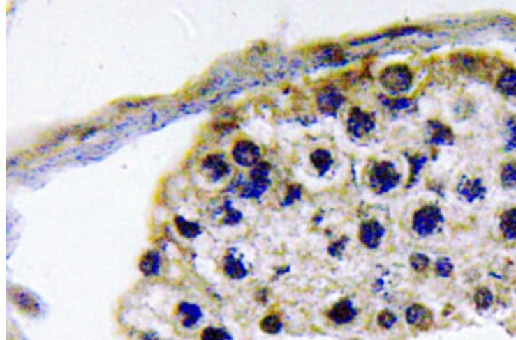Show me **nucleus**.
<instances>
[{
    "label": "nucleus",
    "instance_id": "nucleus-15",
    "mask_svg": "<svg viewBox=\"0 0 516 340\" xmlns=\"http://www.w3.org/2000/svg\"><path fill=\"white\" fill-rule=\"evenodd\" d=\"M162 260L156 251H148L141 257L139 270L146 277H155L160 274Z\"/></svg>",
    "mask_w": 516,
    "mask_h": 340
},
{
    "label": "nucleus",
    "instance_id": "nucleus-19",
    "mask_svg": "<svg viewBox=\"0 0 516 340\" xmlns=\"http://www.w3.org/2000/svg\"><path fill=\"white\" fill-rule=\"evenodd\" d=\"M503 142V149L506 153L516 150V116H510L505 122Z\"/></svg>",
    "mask_w": 516,
    "mask_h": 340
},
{
    "label": "nucleus",
    "instance_id": "nucleus-4",
    "mask_svg": "<svg viewBox=\"0 0 516 340\" xmlns=\"http://www.w3.org/2000/svg\"><path fill=\"white\" fill-rule=\"evenodd\" d=\"M455 194L462 202L475 204L487 197V188L481 178L462 176L455 186Z\"/></svg>",
    "mask_w": 516,
    "mask_h": 340
},
{
    "label": "nucleus",
    "instance_id": "nucleus-10",
    "mask_svg": "<svg viewBox=\"0 0 516 340\" xmlns=\"http://www.w3.org/2000/svg\"><path fill=\"white\" fill-rule=\"evenodd\" d=\"M348 124H349V131L353 133V135L362 138L374 129L376 123L369 114L364 113L360 109H355L350 113Z\"/></svg>",
    "mask_w": 516,
    "mask_h": 340
},
{
    "label": "nucleus",
    "instance_id": "nucleus-1",
    "mask_svg": "<svg viewBox=\"0 0 516 340\" xmlns=\"http://www.w3.org/2000/svg\"><path fill=\"white\" fill-rule=\"evenodd\" d=\"M444 222L442 211L438 206L426 204L414 211L411 220L412 231L420 238H429L438 231Z\"/></svg>",
    "mask_w": 516,
    "mask_h": 340
},
{
    "label": "nucleus",
    "instance_id": "nucleus-25",
    "mask_svg": "<svg viewBox=\"0 0 516 340\" xmlns=\"http://www.w3.org/2000/svg\"><path fill=\"white\" fill-rule=\"evenodd\" d=\"M397 322V316H396L394 311H389V309L378 311V316H376V323H378V327H381L382 330H390L391 327H394L395 324Z\"/></svg>",
    "mask_w": 516,
    "mask_h": 340
},
{
    "label": "nucleus",
    "instance_id": "nucleus-28",
    "mask_svg": "<svg viewBox=\"0 0 516 340\" xmlns=\"http://www.w3.org/2000/svg\"><path fill=\"white\" fill-rule=\"evenodd\" d=\"M141 338H142V340H163L161 339L155 332H145Z\"/></svg>",
    "mask_w": 516,
    "mask_h": 340
},
{
    "label": "nucleus",
    "instance_id": "nucleus-3",
    "mask_svg": "<svg viewBox=\"0 0 516 340\" xmlns=\"http://www.w3.org/2000/svg\"><path fill=\"white\" fill-rule=\"evenodd\" d=\"M401 173L394 164L388 161L376 163L369 173V183L376 193L383 194L394 190L401 181Z\"/></svg>",
    "mask_w": 516,
    "mask_h": 340
},
{
    "label": "nucleus",
    "instance_id": "nucleus-2",
    "mask_svg": "<svg viewBox=\"0 0 516 340\" xmlns=\"http://www.w3.org/2000/svg\"><path fill=\"white\" fill-rule=\"evenodd\" d=\"M414 75L406 65H391L380 74V82L390 94H403L410 90Z\"/></svg>",
    "mask_w": 516,
    "mask_h": 340
},
{
    "label": "nucleus",
    "instance_id": "nucleus-22",
    "mask_svg": "<svg viewBox=\"0 0 516 340\" xmlns=\"http://www.w3.org/2000/svg\"><path fill=\"white\" fill-rule=\"evenodd\" d=\"M200 340H232V336L224 327L210 325L203 329Z\"/></svg>",
    "mask_w": 516,
    "mask_h": 340
},
{
    "label": "nucleus",
    "instance_id": "nucleus-9",
    "mask_svg": "<svg viewBox=\"0 0 516 340\" xmlns=\"http://www.w3.org/2000/svg\"><path fill=\"white\" fill-rule=\"evenodd\" d=\"M177 315L179 316L180 324L184 329L192 330L203 318V311L199 305L194 302H180L177 307Z\"/></svg>",
    "mask_w": 516,
    "mask_h": 340
},
{
    "label": "nucleus",
    "instance_id": "nucleus-12",
    "mask_svg": "<svg viewBox=\"0 0 516 340\" xmlns=\"http://www.w3.org/2000/svg\"><path fill=\"white\" fill-rule=\"evenodd\" d=\"M428 133H429L430 142L434 145L450 146L453 145L455 142V133L452 130L438 121L429 122Z\"/></svg>",
    "mask_w": 516,
    "mask_h": 340
},
{
    "label": "nucleus",
    "instance_id": "nucleus-11",
    "mask_svg": "<svg viewBox=\"0 0 516 340\" xmlns=\"http://www.w3.org/2000/svg\"><path fill=\"white\" fill-rule=\"evenodd\" d=\"M498 229L501 238L507 243L516 242V206H510L499 215Z\"/></svg>",
    "mask_w": 516,
    "mask_h": 340
},
{
    "label": "nucleus",
    "instance_id": "nucleus-26",
    "mask_svg": "<svg viewBox=\"0 0 516 340\" xmlns=\"http://www.w3.org/2000/svg\"><path fill=\"white\" fill-rule=\"evenodd\" d=\"M319 103L323 105V109L335 110L341 103V97L335 91H325L321 99H319Z\"/></svg>",
    "mask_w": 516,
    "mask_h": 340
},
{
    "label": "nucleus",
    "instance_id": "nucleus-13",
    "mask_svg": "<svg viewBox=\"0 0 516 340\" xmlns=\"http://www.w3.org/2000/svg\"><path fill=\"white\" fill-rule=\"evenodd\" d=\"M496 90L503 97L516 98V68H505L498 75Z\"/></svg>",
    "mask_w": 516,
    "mask_h": 340
},
{
    "label": "nucleus",
    "instance_id": "nucleus-5",
    "mask_svg": "<svg viewBox=\"0 0 516 340\" xmlns=\"http://www.w3.org/2000/svg\"><path fill=\"white\" fill-rule=\"evenodd\" d=\"M405 320L412 330L419 332L430 330L434 325L433 311L421 302H414L406 308Z\"/></svg>",
    "mask_w": 516,
    "mask_h": 340
},
{
    "label": "nucleus",
    "instance_id": "nucleus-21",
    "mask_svg": "<svg viewBox=\"0 0 516 340\" xmlns=\"http://www.w3.org/2000/svg\"><path fill=\"white\" fill-rule=\"evenodd\" d=\"M474 302L478 309H487L494 302V295L487 286H478L474 292Z\"/></svg>",
    "mask_w": 516,
    "mask_h": 340
},
{
    "label": "nucleus",
    "instance_id": "nucleus-20",
    "mask_svg": "<svg viewBox=\"0 0 516 340\" xmlns=\"http://www.w3.org/2000/svg\"><path fill=\"white\" fill-rule=\"evenodd\" d=\"M176 226L178 228L180 235L183 238H189V240H193L196 238L201 234V228L196 222H189L182 217H177L176 218Z\"/></svg>",
    "mask_w": 516,
    "mask_h": 340
},
{
    "label": "nucleus",
    "instance_id": "nucleus-14",
    "mask_svg": "<svg viewBox=\"0 0 516 340\" xmlns=\"http://www.w3.org/2000/svg\"><path fill=\"white\" fill-rule=\"evenodd\" d=\"M12 300H13L14 305L19 307L20 311L28 313V314H36L40 311V305L37 298L26 290L20 289V288L14 289L12 292Z\"/></svg>",
    "mask_w": 516,
    "mask_h": 340
},
{
    "label": "nucleus",
    "instance_id": "nucleus-7",
    "mask_svg": "<svg viewBox=\"0 0 516 340\" xmlns=\"http://www.w3.org/2000/svg\"><path fill=\"white\" fill-rule=\"evenodd\" d=\"M385 229L380 222L376 220L362 222L360 228V241L364 247L369 250H376L380 247L382 240L385 238Z\"/></svg>",
    "mask_w": 516,
    "mask_h": 340
},
{
    "label": "nucleus",
    "instance_id": "nucleus-27",
    "mask_svg": "<svg viewBox=\"0 0 516 340\" xmlns=\"http://www.w3.org/2000/svg\"><path fill=\"white\" fill-rule=\"evenodd\" d=\"M312 162L317 169H321L323 171L327 170L330 164V156L328 153L324 150H318L312 155Z\"/></svg>",
    "mask_w": 516,
    "mask_h": 340
},
{
    "label": "nucleus",
    "instance_id": "nucleus-24",
    "mask_svg": "<svg viewBox=\"0 0 516 340\" xmlns=\"http://www.w3.org/2000/svg\"><path fill=\"white\" fill-rule=\"evenodd\" d=\"M434 272L438 277L449 279L453 274V263L449 258H439L434 263Z\"/></svg>",
    "mask_w": 516,
    "mask_h": 340
},
{
    "label": "nucleus",
    "instance_id": "nucleus-17",
    "mask_svg": "<svg viewBox=\"0 0 516 340\" xmlns=\"http://www.w3.org/2000/svg\"><path fill=\"white\" fill-rule=\"evenodd\" d=\"M499 181L503 190H515L516 188V161L508 160L503 162L499 167Z\"/></svg>",
    "mask_w": 516,
    "mask_h": 340
},
{
    "label": "nucleus",
    "instance_id": "nucleus-6",
    "mask_svg": "<svg viewBox=\"0 0 516 340\" xmlns=\"http://www.w3.org/2000/svg\"><path fill=\"white\" fill-rule=\"evenodd\" d=\"M358 315L357 308L349 298L340 299L326 311L328 321L337 325H346L355 321Z\"/></svg>",
    "mask_w": 516,
    "mask_h": 340
},
{
    "label": "nucleus",
    "instance_id": "nucleus-16",
    "mask_svg": "<svg viewBox=\"0 0 516 340\" xmlns=\"http://www.w3.org/2000/svg\"><path fill=\"white\" fill-rule=\"evenodd\" d=\"M223 272L226 277L231 279H242L248 275V270L242 263V260L237 259L233 254H228L224 258Z\"/></svg>",
    "mask_w": 516,
    "mask_h": 340
},
{
    "label": "nucleus",
    "instance_id": "nucleus-18",
    "mask_svg": "<svg viewBox=\"0 0 516 340\" xmlns=\"http://www.w3.org/2000/svg\"><path fill=\"white\" fill-rule=\"evenodd\" d=\"M283 327L281 315L278 313H269L260 321V329L266 334H278Z\"/></svg>",
    "mask_w": 516,
    "mask_h": 340
},
{
    "label": "nucleus",
    "instance_id": "nucleus-8",
    "mask_svg": "<svg viewBox=\"0 0 516 340\" xmlns=\"http://www.w3.org/2000/svg\"><path fill=\"white\" fill-rule=\"evenodd\" d=\"M233 158L239 165L244 167H253L260 160V151L257 146L247 140H241L233 148Z\"/></svg>",
    "mask_w": 516,
    "mask_h": 340
},
{
    "label": "nucleus",
    "instance_id": "nucleus-23",
    "mask_svg": "<svg viewBox=\"0 0 516 340\" xmlns=\"http://www.w3.org/2000/svg\"><path fill=\"white\" fill-rule=\"evenodd\" d=\"M410 266L415 273H425L432 266V260L423 254H413L410 257Z\"/></svg>",
    "mask_w": 516,
    "mask_h": 340
}]
</instances>
